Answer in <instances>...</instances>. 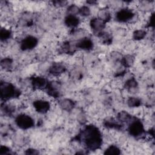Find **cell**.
Wrapping results in <instances>:
<instances>
[{
    "label": "cell",
    "instance_id": "cell-1",
    "mask_svg": "<svg viewBox=\"0 0 155 155\" xmlns=\"http://www.w3.org/2000/svg\"><path fill=\"white\" fill-rule=\"evenodd\" d=\"M81 136L80 139H82V142L87 149L89 150H96L102 143V134L99 128L95 125H87Z\"/></svg>",
    "mask_w": 155,
    "mask_h": 155
},
{
    "label": "cell",
    "instance_id": "cell-2",
    "mask_svg": "<svg viewBox=\"0 0 155 155\" xmlns=\"http://www.w3.org/2000/svg\"><path fill=\"white\" fill-rule=\"evenodd\" d=\"M1 97L2 100L6 101L18 97L20 91L12 84L5 81H1L0 84Z\"/></svg>",
    "mask_w": 155,
    "mask_h": 155
},
{
    "label": "cell",
    "instance_id": "cell-3",
    "mask_svg": "<svg viewBox=\"0 0 155 155\" xmlns=\"http://www.w3.org/2000/svg\"><path fill=\"white\" fill-rule=\"evenodd\" d=\"M16 125L22 130H28L32 128L34 125L33 119L28 114H19L15 119Z\"/></svg>",
    "mask_w": 155,
    "mask_h": 155
},
{
    "label": "cell",
    "instance_id": "cell-4",
    "mask_svg": "<svg viewBox=\"0 0 155 155\" xmlns=\"http://www.w3.org/2000/svg\"><path fill=\"white\" fill-rule=\"evenodd\" d=\"M128 131L131 136L134 137H137L143 134L145 129L143 124L140 120L133 119L132 121H130Z\"/></svg>",
    "mask_w": 155,
    "mask_h": 155
},
{
    "label": "cell",
    "instance_id": "cell-5",
    "mask_svg": "<svg viewBox=\"0 0 155 155\" xmlns=\"http://www.w3.org/2000/svg\"><path fill=\"white\" fill-rule=\"evenodd\" d=\"M134 16V13L132 10L124 8L119 10L116 14V19L119 22H127L131 21Z\"/></svg>",
    "mask_w": 155,
    "mask_h": 155
},
{
    "label": "cell",
    "instance_id": "cell-6",
    "mask_svg": "<svg viewBox=\"0 0 155 155\" xmlns=\"http://www.w3.org/2000/svg\"><path fill=\"white\" fill-rule=\"evenodd\" d=\"M38 43V39L34 36L28 35L25 36L21 42L20 48L22 50H30L35 48Z\"/></svg>",
    "mask_w": 155,
    "mask_h": 155
},
{
    "label": "cell",
    "instance_id": "cell-7",
    "mask_svg": "<svg viewBox=\"0 0 155 155\" xmlns=\"http://www.w3.org/2000/svg\"><path fill=\"white\" fill-rule=\"evenodd\" d=\"M106 22L99 19V18H93L90 21V25L93 33L99 36L105 27Z\"/></svg>",
    "mask_w": 155,
    "mask_h": 155
},
{
    "label": "cell",
    "instance_id": "cell-8",
    "mask_svg": "<svg viewBox=\"0 0 155 155\" xmlns=\"http://www.w3.org/2000/svg\"><path fill=\"white\" fill-rule=\"evenodd\" d=\"M35 110L41 114H44L48 111L50 108V104L44 99H38L33 102Z\"/></svg>",
    "mask_w": 155,
    "mask_h": 155
},
{
    "label": "cell",
    "instance_id": "cell-9",
    "mask_svg": "<svg viewBox=\"0 0 155 155\" xmlns=\"http://www.w3.org/2000/svg\"><path fill=\"white\" fill-rule=\"evenodd\" d=\"M46 88L49 96L55 98L59 96L61 85L58 82L51 81L48 82Z\"/></svg>",
    "mask_w": 155,
    "mask_h": 155
},
{
    "label": "cell",
    "instance_id": "cell-10",
    "mask_svg": "<svg viewBox=\"0 0 155 155\" xmlns=\"http://www.w3.org/2000/svg\"><path fill=\"white\" fill-rule=\"evenodd\" d=\"M31 83L34 88L41 90L47 87L48 82L44 77L34 76L31 79Z\"/></svg>",
    "mask_w": 155,
    "mask_h": 155
},
{
    "label": "cell",
    "instance_id": "cell-11",
    "mask_svg": "<svg viewBox=\"0 0 155 155\" xmlns=\"http://www.w3.org/2000/svg\"><path fill=\"white\" fill-rule=\"evenodd\" d=\"M66 70V67L61 62H54L48 69L49 73L53 76H59Z\"/></svg>",
    "mask_w": 155,
    "mask_h": 155
},
{
    "label": "cell",
    "instance_id": "cell-12",
    "mask_svg": "<svg viewBox=\"0 0 155 155\" xmlns=\"http://www.w3.org/2000/svg\"><path fill=\"white\" fill-rule=\"evenodd\" d=\"M75 46L76 48L87 51L93 48V42L92 40L88 38H83L75 44Z\"/></svg>",
    "mask_w": 155,
    "mask_h": 155
},
{
    "label": "cell",
    "instance_id": "cell-13",
    "mask_svg": "<svg viewBox=\"0 0 155 155\" xmlns=\"http://www.w3.org/2000/svg\"><path fill=\"white\" fill-rule=\"evenodd\" d=\"M64 23L68 27L74 28L79 24L80 20L76 15H67L64 19Z\"/></svg>",
    "mask_w": 155,
    "mask_h": 155
},
{
    "label": "cell",
    "instance_id": "cell-14",
    "mask_svg": "<svg viewBox=\"0 0 155 155\" xmlns=\"http://www.w3.org/2000/svg\"><path fill=\"white\" fill-rule=\"evenodd\" d=\"M59 105L62 110L67 111H70L73 109V108L74 107L75 104L73 102V101H72L71 99L65 98L60 101Z\"/></svg>",
    "mask_w": 155,
    "mask_h": 155
},
{
    "label": "cell",
    "instance_id": "cell-15",
    "mask_svg": "<svg viewBox=\"0 0 155 155\" xmlns=\"http://www.w3.org/2000/svg\"><path fill=\"white\" fill-rule=\"evenodd\" d=\"M125 88L130 93H135L138 89V83L134 78L129 79L125 83Z\"/></svg>",
    "mask_w": 155,
    "mask_h": 155
},
{
    "label": "cell",
    "instance_id": "cell-16",
    "mask_svg": "<svg viewBox=\"0 0 155 155\" xmlns=\"http://www.w3.org/2000/svg\"><path fill=\"white\" fill-rule=\"evenodd\" d=\"M117 119L120 122H127L131 120V116L126 111H121L117 114Z\"/></svg>",
    "mask_w": 155,
    "mask_h": 155
},
{
    "label": "cell",
    "instance_id": "cell-17",
    "mask_svg": "<svg viewBox=\"0 0 155 155\" xmlns=\"http://www.w3.org/2000/svg\"><path fill=\"white\" fill-rule=\"evenodd\" d=\"M104 125L108 128L113 129H120L122 127V125L119 123V121H116L113 119H108L104 121Z\"/></svg>",
    "mask_w": 155,
    "mask_h": 155
},
{
    "label": "cell",
    "instance_id": "cell-18",
    "mask_svg": "<svg viewBox=\"0 0 155 155\" xmlns=\"http://www.w3.org/2000/svg\"><path fill=\"white\" fill-rule=\"evenodd\" d=\"M97 18L102 19L104 22H107L110 20L111 16V14L108 10H107L106 8H103L99 11Z\"/></svg>",
    "mask_w": 155,
    "mask_h": 155
},
{
    "label": "cell",
    "instance_id": "cell-19",
    "mask_svg": "<svg viewBox=\"0 0 155 155\" xmlns=\"http://www.w3.org/2000/svg\"><path fill=\"white\" fill-rule=\"evenodd\" d=\"M134 58L132 55L127 54L121 58V63L125 67H131L134 62Z\"/></svg>",
    "mask_w": 155,
    "mask_h": 155
},
{
    "label": "cell",
    "instance_id": "cell-20",
    "mask_svg": "<svg viewBox=\"0 0 155 155\" xmlns=\"http://www.w3.org/2000/svg\"><path fill=\"white\" fill-rule=\"evenodd\" d=\"M121 153L120 148L114 145H111L109 146L104 151V154H120Z\"/></svg>",
    "mask_w": 155,
    "mask_h": 155
},
{
    "label": "cell",
    "instance_id": "cell-21",
    "mask_svg": "<svg viewBox=\"0 0 155 155\" xmlns=\"http://www.w3.org/2000/svg\"><path fill=\"white\" fill-rule=\"evenodd\" d=\"M127 104L131 108L138 107L141 105V100L138 97L132 96L128 98L127 101Z\"/></svg>",
    "mask_w": 155,
    "mask_h": 155
},
{
    "label": "cell",
    "instance_id": "cell-22",
    "mask_svg": "<svg viewBox=\"0 0 155 155\" xmlns=\"http://www.w3.org/2000/svg\"><path fill=\"white\" fill-rule=\"evenodd\" d=\"M147 35V31L144 30L139 29L135 30L133 33V38L136 41H140L143 39Z\"/></svg>",
    "mask_w": 155,
    "mask_h": 155
},
{
    "label": "cell",
    "instance_id": "cell-23",
    "mask_svg": "<svg viewBox=\"0 0 155 155\" xmlns=\"http://www.w3.org/2000/svg\"><path fill=\"white\" fill-rule=\"evenodd\" d=\"M12 35V31L5 28H1L0 31V39L1 41H5L9 39Z\"/></svg>",
    "mask_w": 155,
    "mask_h": 155
},
{
    "label": "cell",
    "instance_id": "cell-24",
    "mask_svg": "<svg viewBox=\"0 0 155 155\" xmlns=\"http://www.w3.org/2000/svg\"><path fill=\"white\" fill-rule=\"evenodd\" d=\"M13 60L10 58H4L1 61V67L4 70H9L12 68Z\"/></svg>",
    "mask_w": 155,
    "mask_h": 155
},
{
    "label": "cell",
    "instance_id": "cell-25",
    "mask_svg": "<svg viewBox=\"0 0 155 155\" xmlns=\"http://www.w3.org/2000/svg\"><path fill=\"white\" fill-rule=\"evenodd\" d=\"M99 37L101 38L102 42L105 44H110L112 42V36L108 33L103 32L99 36Z\"/></svg>",
    "mask_w": 155,
    "mask_h": 155
},
{
    "label": "cell",
    "instance_id": "cell-26",
    "mask_svg": "<svg viewBox=\"0 0 155 155\" xmlns=\"http://www.w3.org/2000/svg\"><path fill=\"white\" fill-rule=\"evenodd\" d=\"M90 13H91V11H90V8L88 6L83 5L79 8V14L81 16H82L83 17H87V16H90Z\"/></svg>",
    "mask_w": 155,
    "mask_h": 155
},
{
    "label": "cell",
    "instance_id": "cell-27",
    "mask_svg": "<svg viewBox=\"0 0 155 155\" xmlns=\"http://www.w3.org/2000/svg\"><path fill=\"white\" fill-rule=\"evenodd\" d=\"M79 7H78L75 4H71L67 8V13L68 15H76L79 14Z\"/></svg>",
    "mask_w": 155,
    "mask_h": 155
},
{
    "label": "cell",
    "instance_id": "cell-28",
    "mask_svg": "<svg viewBox=\"0 0 155 155\" xmlns=\"http://www.w3.org/2000/svg\"><path fill=\"white\" fill-rule=\"evenodd\" d=\"M1 110L3 112H4L5 114H11L13 113L15 111V108L13 106H12L10 105H7V104H2L1 105Z\"/></svg>",
    "mask_w": 155,
    "mask_h": 155
},
{
    "label": "cell",
    "instance_id": "cell-29",
    "mask_svg": "<svg viewBox=\"0 0 155 155\" xmlns=\"http://www.w3.org/2000/svg\"><path fill=\"white\" fill-rule=\"evenodd\" d=\"M13 154L11 149L5 145H1L0 147V154L4 155V154Z\"/></svg>",
    "mask_w": 155,
    "mask_h": 155
},
{
    "label": "cell",
    "instance_id": "cell-30",
    "mask_svg": "<svg viewBox=\"0 0 155 155\" xmlns=\"http://www.w3.org/2000/svg\"><path fill=\"white\" fill-rule=\"evenodd\" d=\"M25 154H38L39 152L38 150L34 148H28L25 151Z\"/></svg>",
    "mask_w": 155,
    "mask_h": 155
},
{
    "label": "cell",
    "instance_id": "cell-31",
    "mask_svg": "<svg viewBox=\"0 0 155 155\" xmlns=\"http://www.w3.org/2000/svg\"><path fill=\"white\" fill-rule=\"evenodd\" d=\"M52 2L54 5L58 7L64 6L67 3L66 1H53Z\"/></svg>",
    "mask_w": 155,
    "mask_h": 155
},
{
    "label": "cell",
    "instance_id": "cell-32",
    "mask_svg": "<svg viewBox=\"0 0 155 155\" xmlns=\"http://www.w3.org/2000/svg\"><path fill=\"white\" fill-rule=\"evenodd\" d=\"M148 25L150 27H153L154 26V13H153L150 18V20L148 22Z\"/></svg>",
    "mask_w": 155,
    "mask_h": 155
}]
</instances>
